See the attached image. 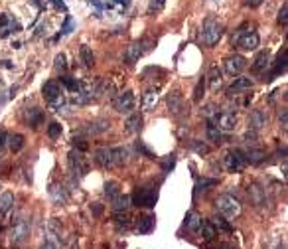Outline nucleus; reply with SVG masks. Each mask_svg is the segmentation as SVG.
Wrapping results in <instances>:
<instances>
[{"label":"nucleus","mask_w":288,"mask_h":249,"mask_svg":"<svg viewBox=\"0 0 288 249\" xmlns=\"http://www.w3.org/2000/svg\"><path fill=\"white\" fill-rule=\"evenodd\" d=\"M38 121H40V111H38V109H30V113H28V123H30L32 127H36Z\"/></svg>","instance_id":"nucleus-38"},{"label":"nucleus","mask_w":288,"mask_h":249,"mask_svg":"<svg viewBox=\"0 0 288 249\" xmlns=\"http://www.w3.org/2000/svg\"><path fill=\"white\" fill-rule=\"evenodd\" d=\"M269 125V117L263 109H255L251 115H249V129L251 131H261Z\"/></svg>","instance_id":"nucleus-8"},{"label":"nucleus","mask_w":288,"mask_h":249,"mask_svg":"<svg viewBox=\"0 0 288 249\" xmlns=\"http://www.w3.org/2000/svg\"><path fill=\"white\" fill-rule=\"evenodd\" d=\"M279 121H281V127L287 129V109H283V111L279 113Z\"/></svg>","instance_id":"nucleus-47"},{"label":"nucleus","mask_w":288,"mask_h":249,"mask_svg":"<svg viewBox=\"0 0 288 249\" xmlns=\"http://www.w3.org/2000/svg\"><path fill=\"white\" fill-rule=\"evenodd\" d=\"M223 249H235V248H223Z\"/></svg>","instance_id":"nucleus-54"},{"label":"nucleus","mask_w":288,"mask_h":249,"mask_svg":"<svg viewBox=\"0 0 288 249\" xmlns=\"http://www.w3.org/2000/svg\"><path fill=\"white\" fill-rule=\"evenodd\" d=\"M201 36H203V42L205 46H215L219 42V38L223 36V28L219 22H215L213 18H207L203 22V30H201Z\"/></svg>","instance_id":"nucleus-2"},{"label":"nucleus","mask_w":288,"mask_h":249,"mask_svg":"<svg viewBox=\"0 0 288 249\" xmlns=\"http://www.w3.org/2000/svg\"><path fill=\"white\" fill-rule=\"evenodd\" d=\"M245 158H247V164H261V162L267 158V154H265L263 150H259V149H251V150L245 154Z\"/></svg>","instance_id":"nucleus-27"},{"label":"nucleus","mask_w":288,"mask_h":249,"mask_svg":"<svg viewBox=\"0 0 288 249\" xmlns=\"http://www.w3.org/2000/svg\"><path fill=\"white\" fill-rule=\"evenodd\" d=\"M158 99H160V95H158V91L156 89H150V91H146L143 97V107L144 111H152V109H156V105H158Z\"/></svg>","instance_id":"nucleus-20"},{"label":"nucleus","mask_w":288,"mask_h":249,"mask_svg":"<svg viewBox=\"0 0 288 249\" xmlns=\"http://www.w3.org/2000/svg\"><path fill=\"white\" fill-rule=\"evenodd\" d=\"M69 168L73 174H85L87 172V162H85V156L81 152H69Z\"/></svg>","instance_id":"nucleus-12"},{"label":"nucleus","mask_w":288,"mask_h":249,"mask_svg":"<svg viewBox=\"0 0 288 249\" xmlns=\"http://www.w3.org/2000/svg\"><path fill=\"white\" fill-rule=\"evenodd\" d=\"M133 200H135L137 206H143V208H154L158 196H156V192L150 190V188H139V190L135 192Z\"/></svg>","instance_id":"nucleus-5"},{"label":"nucleus","mask_w":288,"mask_h":249,"mask_svg":"<svg viewBox=\"0 0 288 249\" xmlns=\"http://www.w3.org/2000/svg\"><path fill=\"white\" fill-rule=\"evenodd\" d=\"M247 194H249V198L253 200V204H255V206H261V204L265 202V198H267L265 190H263L259 184H251V186L247 188Z\"/></svg>","instance_id":"nucleus-17"},{"label":"nucleus","mask_w":288,"mask_h":249,"mask_svg":"<svg viewBox=\"0 0 288 249\" xmlns=\"http://www.w3.org/2000/svg\"><path fill=\"white\" fill-rule=\"evenodd\" d=\"M109 129V123L107 121H95V123H87L79 129V133H85V135H101Z\"/></svg>","instance_id":"nucleus-16"},{"label":"nucleus","mask_w":288,"mask_h":249,"mask_svg":"<svg viewBox=\"0 0 288 249\" xmlns=\"http://www.w3.org/2000/svg\"><path fill=\"white\" fill-rule=\"evenodd\" d=\"M131 158V150L125 149V147H119V149H113V162L115 164H127Z\"/></svg>","instance_id":"nucleus-23"},{"label":"nucleus","mask_w":288,"mask_h":249,"mask_svg":"<svg viewBox=\"0 0 288 249\" xmlns=\"http://www.w3.org/2000/svg\"><path fill=\"white\" fill-rule=\"evenodd\" d=\"M28 234H30V226H28V222H20V224L14 226V230L10 232V240H12L14 244H22V242L28 238Z\"/></svg>","instance_id":"nucleus-15"},{"label":"nucleus","mask_w":288,"mask_h":249,"mask_svg":"<svg viewBox=\"0 0 288 249\" xmlns=\"http://www.w3.org/2000/svg\"><path fill=\"white\" fill-rule=\"evenodd\" d=\"M91 212H93L95 216H101V214H103V206H101V204H91Z\"/></svg>","instance_id":"nucleus-48"},{"label":"nucleus","mask_w":288,"mask_h":249,"mask_svg":"<svg viewBox=\"0 0 288 249\" xmlns=\"http://www.w3.org/2000/svg\"><path fill=\"white\" fill-rule=\"evenodd\" d=\"M164 4H166V0H150V4H148V14L160 12V10L164 8Z\"/></svg>","instance_id":"nucleus-36"},{"label":"nucleus","mask_w":288,"mask_h":249,"mask_svg":"<svg viewBox=\"0 0 288 249\" xmlns=\"http://www.w3.org/2000/svg\"><path fill=\"white\" fill-rule=\"evenodd\" d=\"M53 65H55V69H57V71H59V69H65V67H67V61H65V55H63V53H59V55H55V63H53Z\"/></svg>","instance_id":"nucleus-40"},{"label":"nucleus","mask_w":288,"mask_h":249,"mask_svg":"<svg viewBox=\"0 0 288 249\" xmlns=\"http://www.w3.org/2000/svg\"><path fill=\"white\" fill-rule=\"evenodd\" d=\"M215 204H217L219 212H221L225 218H229V220L241 216V210H243V208H241V202H239L237 198H233L231 194H223V196H219Z\"/></svg>","instance_id":"nucleus-1"},{"label":"nucleus","mask_w":288,"mask_h":249,"mask_svg":"<svg viewBox=\"0 0 288 249\" xmlns=\"http://www.w3.org/2000/svg\"><path fill=\"white\" fill-rule=\"evenodd\" d=\"M154 226H156V216H144L141 218L137 230H139V234H150L154 230Z\"/></svg>","instance_id":"nucleus-24"},{"label":"nucleus","mask_w":288,"mask_h":249,"mask_svg":"<svg viewBox=\"0 0 288 249\" xmlns=\"http://www.w3.org/2000/svg\"><path fill=\"white\" fill-rule=\"evenodd\" d=\"M253 87V81L249 77H237L229 87H227V95L229 97H235V95H241L243 91H249Z\"/></svg>","instance_id":"nucleus-11"},{"label":"nucleus","mask_w":288,"mask_h":249,"mask_svg":"<svg viewBox=\"0 0 288 249\" xmlns=\"http://www.w3.org/2000/svg\"><path fill=\"white\" fill-rule=\"evenodd\" d=\"M263 2H265V0H247V4H249V6H253V8H255V6H259V4H263Z\"/></svg>","instance_id":"nucleus-52"},{"label":"nucleus","mask_w":288,"mask_h":249,"mask_svg":"<svg viewBox=\"0 0 288 249\" xmlns=\"http://www.w3.org/2000/svg\"><path fill=\"white\" fill-rule=\"evenodd\" d=\"M0 158H2V154H0Z\"/></svg>","instance_id":"nucleus-55"},{"label":"nucleus","mask_w":288,"mask_h":249,"mask_svg":"<svg viewBox=\"0 0 288 249\" xmlns=\"http://www.w3.org/2000/svg\"><path fill=\"white\" fill-rule=\"evenodd\" d=\"M201 222H203V220H201L197 214H188V216H186V228H188L192 234H197V232H199Z\"/></svg>","instance_id":"nucleus-25"},{"label":"nucleus","mask_w":288,"mask_h":249,"mask_svg":"<svg viewBox=\"0 0 288 249\" xmlns=\"http://www.w3.org/2000/svg\"><path fill=\"white\" fill-rule=\"evenodd\" d=\"M48 135H49V139H59V137H61V125H57V123H49V127H48Z\"/></svg>","instance_id":"nucleus-34"},{"label":"nucleus","mask_w":288,"mask_h":249,"mask_svg":"<svg viewBox=\"0 0 288 249\" xmlns=\"http://www.w3.org/2000/svg\"><path fill=\"white\" fill-rule=\"evenodd\" d=\"M215 184H217V180H207V178H203V180L197 182V190H205V186H215Z\"/></svg>","instance_id":"nucleus-43"},{"label":"nucleus","mask_w":288,"mask_h":249,"mask_svg":"<svg viewBox=\"0 0 288 249\" xmlns=\"http://www.w3.org/2000/svg\"><path fill=\"white\" fill-rule=\"evenodd\" d=\"M207 139H209V141H213L215 145H219V143H221V131L217 129V125H215L213 121H209V123H207Z\"/></svg>","instance_id":"nucleus-30"},{"label":"nucleus","mask_w":288,"mask_h":249,"mask_svg":"<svg viewBox=\"0 0 288 249\" xmlns=\"http://www.w3.org/2000/svg\"><path fill=\"white\" fill-rule=\"evenodd\" d=\"M8 145H10V150H12V152H18V150L24 147V137H22V135H12V137L8 139Z\"/></svg>","instance_id":"nucleus-33"},{"label":"nucleus","mask_w":288,"mask_h":249,"mask_svg":"<svg viewBox=\"0 0 288 249\" xmlns=\"http://www.w3.org/2000/svg\"><path fill=\"white\" fill-rule=\"evenodd\" d=\"M215 228H219V230H223V232H229L231 234V226L227 224V222H223V220H219V218H213V222H211Z\"/></svg>","instance_id":"nucleus-39"},{"label":"nucleus","mask_w":288,"mask_h":249,"mask_svg":"<svg viewBox=\"0 0 288 249\" xmlns=\"http://www.w3.org/2000/svg\"><path fill=\"white\" fill-rule=\"evenodd\" d=\"M269 63H271V51H269V50H263V51H259V55L255 57L253 67H255V71H263V69H267Z\"/></svg>","instance_id":"nucleus-21"},{"label":"nucleus","mask_w":288,"mask_h":249,"mask_svg":"<svg viewBox=\"0 0 288 249\" xmlns=\"http://www.w3.org/2000/svg\"><path fill=\"white\" fill-rule=\"evenodd\" d=\"M215 125H217L219 131L231 133V131L237 129V117H235V113H223V115L217 117V123Z\"/></svg>","instance_id":"nucleus-13"},{"label":"nucleus","mask_w":288,"mask_h":249,"mask_svg":"<svg viewBox=\"0 0 288 249\" xmlns=\"http://www.w3.org/2000/svg\"><path fill=\"white\" fill-rule=\"evenodd\" d=\"M287 14H288V4L285 2V4H283V8H281V12H279V22H281L283 26L287 24Z\"/></svg>","instance_id":"nucleus-42"},{"label":"nucleus","mask_w":288,"mask_h":249,"mask_svg":"<svg viewBox=\"0 0 288 249\" xmlns=\"http://www.w3.org/2000/svg\"><path fill=\"white\" fill-rule=\"evenodd\" d=\"M168 109L172 113H180V109H184V97L180 91H172L168 95Z\"/></svg>","instance_id":"nucleus-18"},{"label":"nucleus","mask_w":288,"mask_h":249,"mask_svg":"<svg viewBox=\"0 0 288 249\" xmlns=\"http://www.w3.org/2000/svg\"><path fill=\"white\" fill-rule=\"evenodd\" d=\"M247 67V59L243 55H229L225 59V71L229 75H239Z\"/></svg>","instance_id":"nucleus-6"},{"label":"nucleus","mask_w":288,"mask_h":249,"mask_svg":"<svg viewBox=\"0 0 288 249\" xmlns=\"http://www.w3.org/2000/svg\"><path fill=\"white\" fill-rule=\"evenodd\" d=\"M115 109L119 113H131L135 109V95L131 91H125L121 93L117 99H115Z\"/></svg>","instance_id":"nucleus-7"},{"label":"nucleus","mask_w":288,"mask_h":249,"mask_svg":"<svg viewBox=\"0 0 288 249\" xmlns=\"http://www.w3.org/2000/svg\"><path fill=\"white\" fill-rule=\"evenodd\" d=\"M115 222H117L119 226H129V224H131V216H129L127 212H117V214H115Z\"/></svg>","instance_id":"nucleus-37"},{"label":"nucleus","mask_w":288,"mask_h":249,"mask_svg":"<svg viewBox=\"0 0 288 249\" xmlns=\"http://www.w3.org/2000/svg\"><path fill=\"white\" fill-rule=\"evenodd\" d=\"M221 83H223V77H221V71L217 65H211V71H209V89L215 93L221 89Z\"/></svg>","instance_id":"nucleus-19"},{"label":"nucleus","mask_w":288,"mask_h":249,"mask_svg":"<svg viewBox=\"0 0 288 249\" xmlns=\"http://www.w3.org/2000/svg\"><path fill=\"white\" fill-rule=\"evenodd\" d=\"M42 91H44L46 101H48L49 105L57 107V111H59V109H61V105H63V93H61L59 83H57V81H46Z\"/></svg>","instance_id":"nucleus-3"},{"label":"nucleus","mask_w":288,"mask_h":249,"mask_svg":"<svg viewBox=\"0 0 288 249\" xmlns=\"http://www.w3.org/2000/svg\"><path fill=\"white\" fill-rule=\"evenodd\" d=\"M79 55H81V59H83V63H85L87 67H93V65H95V55H93V51H91L89 46H81Z\"/></svg>","instance_id":"nucleus-29"},{"label":"nucleus","mask_w":288,"mask_h":249,"mask_svg":"<svg viewBox=\"0 0 288 249\" xmlns=\"http://www.w3.org/2000/svg\"><path fill=\"white\" fill-rule=\"evenodd\" d=\"M61 81H63V83H65L71 91H77V89H79V85H81V83H77V81H73V79H69V77H61Z\"/></svg>","instance_id":"nucleus-41"},{"label":"nucleus","mask_w":288,"mask_h":249,"mask_svg":"<svg viewBox=\"0 0 288 249\" xmlns=\"http://www.w3.org/2000/svg\"><path fill=\"white\" fill-rule=\"evenodd\" d=\"M105 194L111 196V198H115V196L119 194V182H113V180L107 182V184H105Z\"/></svg>","instance_id":"nucleus-35"},{"label":"nucleus","mask_w":288,"mask_h":249,"mask_svg":"<svg viewBox=\"0 0 288 249\" xmlns=\"http://www.w3.org/2000/svg\"><path fill=\"white\" fill-rule=\"evenodd\" d=\"M245 141H247V143H255V141H257V131H251V129H249V131L245 133Z\"/></svg>","instance_id":"nucleus-46"},{"label":"nucleus","mask_w":288,"mask_h":249,"mask_svg":"<svg viewBox=\"0 0 288 249\" xmlns=\"http://www.w3.org/2000/svg\"><path fill=\"white\" fill-rule=\"evenodd\" d=\"M95 162L101 164L103 168L115 166V162H113V149H97L95 150Z\"/></svg>","instance_id":"nucleus-14"},{"label":"nucleus","mask_w":288,"mask_h":249,"mask_svg":"<svg viewBox=\"0 0 288 249\" xmlns=\"http://www.w3.org/2000/svg\"><path fill=\"white\" fill-rule=\"evenodd\" d=\"M40 249H57V244H51V242H46Z\"/></svg>","instance_id":"nucleus-51"},{"label":"nucleus","mask_w":288,"mask_h":249,"mask_svg":"<svg viewBox=\"0 0 288 249\" xmlns=\"http://www.w3.org/2000/svg\"><path fill=\"white\" fill-rule=\"evenodd\" d=\"M201 113H203L205 117H211V115H215V105H205V107L201 109Z\"/></svg>","instance_id":"nucleus-45"},{"label":"nucleus","mask_w":288,"mask_h":249,"mask_svg":"<svg viewBox=\"0 0 288 249\" xmlns=\"http://www.w3.org/2000/svg\"><path fill=\"white\" fill-rule=\"evenodd\" d=\"M141 127H143V117H141V115H131V117L127 119V123H125V129H127L129 133H139Z\"/></svg>","instance_id":"nucleus-26"},{"label":"nucleus","mask_w":288,"mask_h":249,"mask_svg":"<svg viewBox=\"0 0 288 249\" xmlns=\"http://www.w3.org/2000/svg\"><path fill=\"white\" fill-rule=\"evenodd\" d=\"M71 28H73V20H71V18H67V22H65V28H63V34L71 32Z\"/></svg>","instance_id":"nucleus-50"},{"label":"nucleus","mask_w":288,"mask_h":249,"mask_svg":"<svg viewBox=\"0 0 288 249\" xmlns=\"http://www.w3.org/2000/svg\"><path fill=\"white\" fill-rule=\"evenodd\" d=\"M203 87H205V85H203V79H201V81L197 83V87H195V95H193V99H195V101H199V99H201V95H203Z\"/></svg>","instance_id":"nucleus-44"},{"label":"nucleus","mask_w":288,"mask_h":249,"mask_svg":"<svg viewBox=\"0 0 288 249\" xmlns=\"http://www.w3.org/2000/svg\"><path fill=\"white\" fill-rule=\"evenodd\" d=\"M2 139H4V135H2V133H0V143H2Z\"/></svg>","instance_id":"nucleus-53"},{"label":"nucleus","mask_w":288,"mask_h":249,"mask_svg":"<svg viewBox=\"0 0 288 249\" xmlns=\"http://www.w3.org/2000/svg\"><path fill=\"white\" fill-rule=\"evenodd\" d=\"M233 42H235L239 48H243V50H257V46H259V36H257L255 32H247V34H239Z\"/></svg>","instance_id":"nucleus-10"},{"label":"nucleus","mask_w":288,"mask_h":249,"mask_svg":"<svg viewBox=\"0 0 288 249\" xmlns=\"http://www.w3.org/2000/svg\"><path fill=\"white\" fill-rule=\"evenodd\" d=\"M148 44H152L150 40H143V42H135V44H131L129 46V50H127V59L133 63V61H137L141 55H143L144 51H148L150 50V46Z\"/></svg>","instance_id":"nucleus-9"},{"label":"nucleus","mask_w":288,"mask_h":249,"mask_svg":"<svg viewBox=\"0 0 288 249\" xmlns=\"http://www.w3.org/2000/svg\"><path fill=\"white\" fill-rule=\"evenodd\" d=\"M49 196L53 198V202L55 204H65V200H67V194H65V190L61 188V186H51L49 188Z\"/></svg>","instance_id":"nucleus-28"},{"label":"nucleus","mask_w":288,"mask_h":249,"mask_svg":"<svg viewBox=\"0 0 288 249\" xmlns=\"http://www.w3.org/2000/svg\"><path fill=\"white\" fill-rule=\"evenodd\" d=\"M192 147H193L197 152H207V147H205V145H201V143H193Z\"/></svg>","instance_id":"nucleus-49"},{"label":"nucleus","mask_w":288,"mask_h":249,"mask_svg":"<svg viewBox=\"0 0 288 249\" xmlns=\"http://www.w3.org/2000/svg\"><path fill=\"white\" fill-rule=\"evenodd\" d=\"M199 232H201V236H203L205 240H213V238L217 236V230H215V226H213L211 222H201Z\"/></svg>","instance_id":"nucleus-31"},{"label":"nucleus","mask_w":288,"mask_h":249,"mask_svg":"<svg viewBox=\"0 0 288 249\" xmlns=\"http://www.w3.org/2000/svg\"><path fill=\"white\" fill-rule=\"evenodd\" d=\"M223 164L229 172H243L245 166H247V158L241 150H235V152H227L225 158H223Z\"/></svg>","instance_id":"nucleus-4"},{"label":"nucleus","mask_w":288,"mask_h":249,"mask_svg":"<svg viewBox=\"0 0 288 249\" xmlns=\"http://www.w3.org/2000/svg\"><path fill=\"white\" fill-rule=\"evenodd\" d=\"M113 210L115 212H127L129 210V206H131V198L127 196V194H117L115 198H113Z\"/></svg>","instance_id":"nucleus-22"},{"label":"nucleus","mask_w":288,"mask_h":249,"mask_svg":"<svg viewBox=\"0 0 288 249\" xmlns=\"http://www.w3.org/2000/svg\"><path fill=\"white\" fill-rule=\"evenodd\" d=\"M12 206H14V196H12L10 192H4V194L0 196V214H6Z\"/></svg>","instance_id":"nucleus-32"}]
</instances>
